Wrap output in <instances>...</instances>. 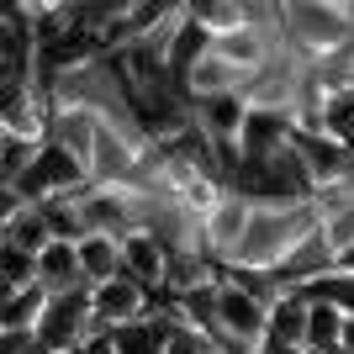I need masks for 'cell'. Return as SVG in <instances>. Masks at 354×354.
Listing matches in <instances>:
<instances>
[{
    "label": "cell",
    "mask_w": 354,
    "mask_h": 354,
    "mask_svg": "<svg viewBox=\"0 0 354 354\" xmlns=\"http://www.w3.org/2000/svg\"><path fill=\"white\" fill-rule=\"evenodd\" d=\"M217 317H222V344H243V349H249V344L265 339V328H270V301L254 296L249 286L227 270L222 286H217Z\"/></svg>",
    "instance_id": "5b68a950"
},
{
    "label": "cell",
    "mask_w": 354,
    "mask_h": 354,
    "mask_svg": "<svg viewBox=\"0 0 354 354\" xmlns=\"http://www.w3.org/2000/svg\"><path fill=\"white\" fill-rule=\"evenodd\" d=\"M48 286L32 281L21 286V291H0V333H37V323H43L48 312Z\"/></svg>",
    "instance_id": "9a60e30c"
},
{
    "label": "cell",
    "mask_w": 354,
    "mask_h": 354,
    "mask_svg": "<svg viewBox=\"0 0 354 354\" xmlns=\"http://www.w3.org/2000/svg\"><path fill=\"white\" fill-rule=\"evenodd\" d=\"M301 69H307V59H301L296 48H275L254 74H243V101H249L254 111H291Z\"/></svg>",
    "instance_id": "277c9868"
},
{
    "label": "cell",
    "mask_w": 354,
    "mask_h": 354,
    "mask_svg": "<svg viewBox=\"0 0 354 354\" xmlns=\"http://www.w3.org/2000/svg\"><path fill=\"white\" fill-rule=\"evenodd\" d=\"M69 6H80V0H37V21L53 16V11H69Z\"/></svg>",
    "instance_id": "484cf974"
},
{
    "label": "cell",
    "mask_w": 354,
    "mask_h": 354,
    "mask_svg": "<svg viewBox=\"0 0 354 354\" xmlns=\"http://www.w3.org/2000/svg\"><path fill=\"white\" fill-rule=\"evenodd\" d=\"M354 32V0L333 6V0H281V37L301 59H323Z\"/></svg>",
    "instance_id": "7a4b0ae2"
},
{
    "label": "cell",
    "mask_w": 354,
    "mask_h": 354,
    "mask_svg": "<svg viewBox=\"0 0 354 354\" xmlns=\"http://www.w3.org/2000/svg\"><path fill=\"white\" fill-rule=\"evenodd\" d=\"M180 90H185V101H212V95H233V90L243 95V74L207 48V53H201L191 69L180 74Z\"/></svg>",
    "instance_id": "8fae6325"
},
{
    "label": "cell",
    "mask_w": 354,
    "mask_h": 354,
    "mask_svg": "<svg viewBox=\"0 0 354 354\" xmlns=\"http://www.w3.org/2000/svg\"><path fill=\"white\" fill-rule=\"evenodd\" d=\"M148 312H159V291H148L133 275H111V281L90 286V317L101 328H127Z\"/></svg>",
    "instance_id": "8992f818"
},
{
    "label": "cell",
    "mask_w": 354,
    "mask_h": 354,
    "mask_svg": "<svg viewBox=\"0 0 354 354\" xmlns=\"http://www.w3.org/2000/svg\"><path fill=\"white\" fill-rule=\"evenodd\" d=\"M323 227V212L312 196H286V201H254V222L243 243L233 249L227 270H281L296 254L301 238H312Z\"/></svg>",
    "instance_id": "6da1fadb"
},
{
    "label": "cell",
    "mask_w": 354,
    "mask_h": 354,
    "mask_svg": "<svg viewBox=\"0 0 354 354\" xmlns=\"http://www.w3.org/2000/svg\"><path fill=\"white\" fill-rule=\"evenodd\" d=\"M296 291L307 296V301H333L339 312H349L354 317V270H328V275H317V281H307V286H296Z\"/></svg>",
    "instance_id": "d6986e66"
},
{
    "label": "cell",
    "mask_w": 354,
    "mask_h": 354,
    "mask_svg": "<svg viewBox=\"0 0 354 354\" xmlns=\"http://www.w3.org/2000/svg\"><path fill=\"white\" fill-rule=\"evenodd\" d=\"M344 323H349V312H339L333 301H312V312H307V349H344Z\"/></svg>",
    "instance_id": "ac0fdd59"
},
{
    "label": "cell",
    "mask_w": 354,
    "mask_h": 354,
    "mask_svg": "<svg viewBox=\"0 0 354 354\" xmlns=\"http://www.w3.org/2000/svg\"><path fill=\"white\" fill-rule=\"evenodd\" d=\"M43 354H80V349H43Z\"/></svg>",
    "instance_id": "f1b7e54d"
},
{
    "label": "cell",
    "mask_w": 354,
    "mask_h": 354,
    "mask_svg": "<svg viewBox=\"0 0 354 354\" xmlns=\"http://www.w3.org/2000/svg\"><path fill=\"white\" fill-rule=\"evenodd\" d=\"M333 265H339V249H333V243H328V233L317 227L312 238H301V243H296V254L275 270V275H281L286 286H307V281H317V275H328Z\"/></svg>",
    "instance_id": "5bb4252c"
},
{
    "label": "cell",
    "mask_w": 354,
    "mask_h": 354,
    "mask_svg": "<svg viewBox=\"0 0 354 354\" xmlns=\"http://www.w3.org/2000/svg\"><path fill=\"white\" fill-rule=\"evenodd\" d=\"M323 233H328V243H333V249H349L354 243V201H344L339 212H323Z\"/></svg>",
    "instance_id": "cb8c5ba5"
},
{
    "label": "cell",
    "mask_w": 354,
    "mask_h": 354,
    "mask_svg": "<svg viewBox=\"0 0 354 354\" xmlns=\"http://www.w3.org/2000/svg\"><path fill=\"white\" fill-rule=\"evenodd\" d=\"M90 286H80V291H59L48 296V312L43 323H37V344L43 349H74V344L90 333Z\"/></svg>",
    "instance_id": "52a82bcc"
},
{
    "label": "cell",
    "mask_w": 354,
    "mask_h": 354,
    "mask_svg": "<svg viewBox=\"0 0 354 354\" xmlns=\"http://www.w3.org/2000/svg\"><path fill=\"white\" fill-rule=\"evenodd\" d=\"M53 138L90 169V159H95V138H101V111H90V106H59V111H53Z\"/></svg>",
    "instance_id": "4fadbf2b"
},
{
    "label": "cell",
    "mask_w": 354,
    "mask_h": 354,
    "mask_svg": "<svg viewBox=\"0 0 354 354\" xmlns=\"http://www.w3.org/2000/svg\"><path fill=\"white\" fill-rule=\"evenodd\" d=\"M80 185H90V169L74 159L59 138H48V143L37 148V159L21 169V180H11L6 191H16L21 201H59V196L80 191Z\"/></svg>",
    "instance_id": "3957f363"
},
{
    "label": "cell",
    "mask_w": 354,
    "mask_h": 354,
    "mask_svg": "<svg viewBox=\"0 0 354 354\" xmlns=\"http://www.w3.org/2000/svg\"><path fill=\"white\" fill-rule=\"evenodd\" d=\"M339 354H354V349H339Z\"/></svg>",
    "instance_id": "f546056e"
},
{
    "label": "cell",
    "mask_w": 354,
    "mask_h": 354,
    "mask_svg": "<svg viewBox=\"0 0 354 354\" xmlns=\"http://www.w3.org/2000/svg\"><path fill=\"white\" fill-rule=\"evenodd\" d=\"M323 133L354 148V85L328 90V111H323Z\"/></svg>",
    "instance_id": "44dd1931"
},
{
    "label": "cell",
    "mask_w": 354,
    "mask_h": 354,
    "mask_svg": "<svg viewBox=\"0 0 354 354\" xmlns=\"http://www.w3.org/2000/svg\"><path fill=\"white\" fill-rule=\"evenodd\" d=\"M185 11H191V21H196V27H207L212 37L249 21V11H243V6H233V0H185Z\"/></svg>",
    "instance_id": "ffe728a7"
},
{
    "label": "cell",
    "mask_w": 354,
    "mask_h": 354,
    "mask_svg": "<svg viewBox=\"0 0 354 354\" xmlns=\"http://www.w3.org/2000/svg\"><path fill=\"white\" fill-rule=\"evenodd\" d=\"M222 339H212V333H201L196 323H185V317H175V328H169V344H164V354H217Z\"/></svg>",
    "instance_id": "603a6c76"
},
{
    "label": "cell",
    "mask_w": 354,
    "mask_h": 354,
    "mask_svg": "<svg viewBox=\"0 0 354 354\" xmlns=\"http://www.w3.org/2000/svg\"><path fill=\"white\" fill-rule=\"evenodd\" d=\"M249 222H254V196H243L233 185V191L222 196V207L212 212L207 222H201V238H207V254L212 259H233V249L243 243V233H249Z\"/></svg>",
    "instance_id": "ba28073f"
},
{
    "label": "cell",
    "mask_w": 354,
    "mask_h": 354,
    "mask_svg": "<svg viewBox=\"0 0 354 354\" xmlns=\"http://www.w3.org/2000/svg\"><path fill=\"white\" fill-rule=\"evenodd\" d=\"M238 349H243V344H238ZM249 354H307V349H301V344H281V339H270V333H265L259 344H249Z\"/></svg>",
    "instance_id": "d4e9b609"
},
{
    "label": "cell",
    "mask_w": 354,
    "mask_h": 354,
    "mask_svg": "<svg viewBox=\"0 0 354 354\" xmlns=\"http://www.w3.org/2000/svg\"><path fill=\"white\" fill-rule=\"evenodd\" d=\"M307 312H312V301L296 286H286L275 301H270V339H281V344H301L307 349Z\"/></svg>",
    "instance_id": "2e32d148"
},
{
    "label": "cell",
    "mask_w": 354,
    "mask_h": 354,
    "mask_svg": "<svg viewBox=\"0 0 354 354\" xmlns=\"http://www.w3.org/2000/svg\"><path fill=\"white\" fill-rule=\"evenodd\" d=\"M37 281L48 286V291H80L85 281V265H80V238H53L43 254H37Z\"/></svg>",
    "instance_id": "7c38bea8"
},
{
    "label": "cell",
    "mask_w": 354,
    "mask_h": 354,
    "mask_svg": "<svg viewBox=\"0 0 354 354\" xmlns=\"http://www.w3.org/2000/svg\"><path fill=\"white\" fill-rule=\"evenodd\" d=\"M339 270H354V243H349V249L339 254Z\"/></svg>",
    "instance_id": "4316f807"
},
{
    "label": "cell",
    "mask_w": 354,
    "mask_h": 354,
    "mask_svg": "<svg viewBox=\"0 0 354 354\" xmlns=\"http://www.w3.org/2000/svg\"><path fill=\"white\" fill-rule=\"evenodd\" d=\"M291 138H296V117H291V111H254V106H249L238 159H270V153L291 148Z\"/></svg>",
    "instance_id": "30bf717a"
},
{
    "label": "cell",
    "mask_w": 354,
    "mask_h": 354,
    "mask_svg": "<svg viewBox=\"0 0 354 354\" xmlns=\"http://www.w3.org/2000/svg\"><path fill=\"white\" fill-rule=\"evenodd\" d=\"M80 265H85L90 286L122 275V238L117 233H80Z\"/></svg>",
    "instance_id": "e0dca14e"
},
{
    "label": "cell",
    "mask_w": 354,
    "mask_h": 354,
    "mask_svg": "<svg viewBox=\"0 0 354 354\" xmlns=\"http://www.w3.org/2000/svg\"><path fill=\"white\" fill-rule=\"evenodd\" d=\"M0 275H6V291L32 286V281H37V254L16 249V243H0Z\"/></svg>",
    "instance_id": "7402d4cb"
},
{
    "label": "cell",
    "mask_w": 354,
    "mask_h": 354,
    "mask_svg": "<svg viewBox=\"0 0 354 354\" xmlns=\"http://www.w3.org/2000/svg\"><path fill=\"white\" fill-rule=\"evenodd\" d=\"M344 349H354V317L344 323Z\"/></svg>",
    "instance_id": "83f0119b"
},
{
    "label": "cell",
    "mask_w": 354,
    "mask_h": 354,
    "mask_svg": "<svg viewBox=\"0 0 354 354\" xmlns=\"http://www.w3.org/2000/svg\"><path fill=\"white\" fill-rule=\"evenodd\" d=\"M122 275L143 281L148 291H164L169 286V249L153 227H127L122 233Z\"/></svg>",
    "instance_id": "9c48e42d"
}]
</instances>
